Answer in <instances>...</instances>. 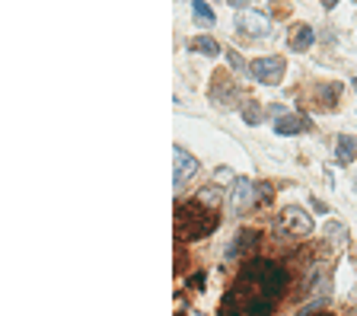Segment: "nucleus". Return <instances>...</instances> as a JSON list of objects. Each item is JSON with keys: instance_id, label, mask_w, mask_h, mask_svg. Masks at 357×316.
Here are the masks:
<instances>
[{"instance_id": "obj_8", "label": "nucleus", "mask_w": 357, "mask_h": 316, "mask_svg": "<svg viewBox=\"0 0 357 316\" xmlns=\"http://www.w3.org/2000/svg\"><path fill=\"white\" fill-rule=\"evenodd\" d=\"M335 157H338L341 167H351L357 157V138H351V134H338V141H335Z\"/></svg>"}, {"instance_id": "obj_6", "label": "nucleus", "mask_w": 357, "mask_h": 316, "mask_svg": "<svg viewBox=\"0 0 357 316\" xmlns=\"http://www.w3.org/2000/svg\"><path fill=\"white\" fill-rule=\"evenodd\" d=\"M233 205H236V211H246V208H252V202H258V192H256V186L249 182V179H236L233 182Z\"/></svg>"}, {"instance_id": "obj_7", "label": "nucleus", "mask_w": 357, "mask_h": 316, "mask_svg": "<svg viewBox=\"0 0 357 316\" xmlns=\"http://www.w3.org/2000/svg\"><path fill=\"white\" fill-rule=\"evenodd\" d=\"M284 221H287V227H291L293 233H300V236H306V233H312V221H310V217H306V214H303L297 205L284 208Z\"/></svg>"}, {"instance_id": "obj_19", "label": "nucleus", "mask_w": 357, "mask_h": 316, "mask_svg": "<svg viewBox=\"0 0 357 316\" xmlns=\"http://www.w3.org/2000/svg\"><path fill=\"white\" fill-rule=\"evenodd\" d=\"M335 3H338V0H322V7H325V10H332Z\"/></svg>"}, {"instance_id": "obj_1", "label": "nucleus", "mask_w": 357, "mask_h": 316, "mask_svg": "<svg viewBox=\"0 0 357 316\" xmlns=\"http://www.w3.org/2000/svg\"><path fill=\"white\" fill-rule=\"evenodd\" d=\"M287 275L278 269L275 262H249L239 271L236 288L223 297V310H243V313H258V310H271L275 297L284 288Z\"/></svg>"}, {"instance_id": "obj_3", "label": "nucleus", "mask_w": 357, "mask_h": 316, "mask_svg": "<svg viewBox=\"0 0 357 316\" xmlns=\"http://www.w3.org/2000/svg\"><path fill=\"white\" fill-rule=\"evenodd\" d=\"M249 71H252V74H256L258 80H262V84L278 86V84H281V77H284V71H287V58H278V55L256 58Z\"/></svg>"}, {"instance_id": "obj_2", "label": "nucleus", "mask_w": 357, "mask_h": 316, "mask_svg": "<svg viewBox=\"0 0 357 316\" xmlns=\"http://www.w3.org/2000/svg\"><path fill=\"white\" fill-rule=\"evenodd\" d=\"M175 223H179V236H182V240H201V236H208V233L220 223V214L214 211V208H204L201 198H198V202L179 205Z\"/></svg>"}, {"instance_id": "obj_13", "label": "nucleus", "mask_w": 357, "mask_h": 316, "mask_svg": "<svg viewBox=\"0 0 357 316\" xmlns=\"http://www.w3.org/2000/svg\"><path fill=\"white\" fill-rule=\"evenodd\" d=\"M256 243H258V233L246 230V233H243V240H239V243H233V250H230V256H233V252H236V256H239V252L252 250V246H256Z\"/></svg>"}, {"instance_id": "obj_5", "label": "nucleus", "mask_w": 357, "mask_h": 316, "mask_svg": "<svg viewBox=\"0 0 357 316\" xmlns=\"http://www.w3.org/2000/svg\"><path fill=\"white\" fill-rule=\"evenodd\" d=\"M173 157H175V186H185V179L195 176V169H198V160H195L185 147H179V144L173 147Z\"/></svg>"}, {"instance_id": "obj_4", "label": "nucleus", "mask_w": 357, "mask_h": 316, "mask_svg": "<svg viewBox=\"0 0 357 316\" xmlns=\"http://www.w3.org/2000/svg\"><path fill=\"white\" fill-rule=\"evenodd\" d=\"M236 29L243 32V36H249V38H262V36H268V16L252 13V10H239Z\"/></svg>"}, {"instance_id": "obj_15", "label": "nucleus", "mask_w": 357, "mask_h": 316, "mask_svg": "<svg viewBox=\"0 0 357 316\" xmlns=\"http://www.w3.org/2000/svg\"><path fill=\"white\" fill-rule=\"evenodd\" d=\"M329 233H332V240H345V236H348V227H345V223H329Z\"/></svg>"}, {"instance_id": "obj_17", "label": "nucleus", "mask_w": 357, "mask_h": 316, "mask_svg": "<svg viewBox=\"0 0 357 316\" xmlns=\"http://www.w3.org/2000/svg\"><path fill=\"white\" fill-rule=\"evenodd\" d=\"M227 58H230V64L236 67L239 74H246V64H243V58H239V55H236V51H230V55H227Z\"/></svg>"}, {"instance_id": "obj_18", "label": "nucleus", "mask_w": 357, "mask_h": 316, "mask_svg": "<svg viewBox=\"0 0 357 316\" xmlns=\"http://www.w3.org/2000/svg\"><path fill=\"white\" fill-rule=\"evenodd\" d=\"M230 7H233V10H246L249 0H230Z\"/></svg>"}, {"instance_id": "obj_20", "label": "nucleus", "mask_w": 357, "mask_h": 316, "mask_svg": "<svg viewBox=\"0 0 357 316\" xmlns=\"http://www.w3.org/2000/svg\"><path fill=\"white\" fill-rule=\"evenodd\" d=\"M354 86H357V80H354Z\"/></svg>"}, {"instance_id": "obj_14", "label": "nucleus", "mask_w": 357, "mask_h": 316, "mask_svg": "<svg viewBox=\"0 0 357 316\" xmlns=\"http://www.w3.org/2000/svg\"><path fill=\"white\" fill-rule=\"evenodd\" d=\"M258 109H262V106H258V103H249L246 109H243V119H246L249 125H258V121L265 119V112H258Z\"/></svg>"}, {"instance_id": "obj_16", "label": "nucleus", "mask_w": 357, "mask_h": 316, "mask_svg": "<svg viewBox=\"0 0 357 316\" xmlns=\"http://www.w3.org/2000/svg\"><path fill=\"white\" fill-rule=\"evenodd\" d=\"M198 198H201V202H211V205H217V202H220V192H217V189H204Z\"/></svg>"}, {"instance_id": "obj_9", "label": "nucleus", "mask_w": 357, "mask_h": 316, "mask_svg": "<svg viewBox=\"0 0 357 316\" xmlns=\"http://www.w3.org/2000/svg\"><path fill=\"white\" fill-rule=\"evenodd\" d=\"M312 38H316L312 26H297L291 36V51H306V48L312 45Z\"/></svg>"}, {"instance_id": "obj_10", "label": "nucleus", "mask_w": 357, "mask_h": 316, "mask_svg": "<svg viewBox=\"0 0 357 316\" xmlns=\"http://www.w3.org/2000/svg\"><path fill=\"white\" fill-rule=\"evenodd\" d=\"M192 16H195V23H198V26H204V29H211L214 23H217L214 10L208 7L204 0H195V3H192Z\"/></svg>"}, {"instance_id": "obj_12", "label": "nucleus", "mask_w": 357, "mask_h": 316, "mask_svg": "<svg viewBox=\"0 0 357 316\" xmlns=\"http://www.w3.org/2000/svg\"><path fill=\"white\" fill-rule=\"evenodd\" d=\"M192 51H201V55L214 58V55H220V45L208 36H198V38H192Z\"/></svg>"}, {"instance_id": "obj_11", "label": "nucleus", "mask_w": 357, "mask_h": 316, "mask_svg": "<svg viewBox=\"0 0 357 316\" xmlns=\"http://www.w3.org/2000/svg\"><path fill=\"white\" fill-rule=\"evenodd\" d=\"M310 128V119H278L275 131L278 134H300V131Z\"/></svg>"}]
</instances>
